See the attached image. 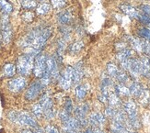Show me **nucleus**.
<instances>
[{
	"instance_id": "nucleus-1",
	"label": "nucleus",
	"mask_w": 150,
	"mask_h": 133,
	"mask_svg": "<svg viewBox=\"0 0 150 133\" xmlns=\"http://www.w3.org/2000/svg\"><path fill=\"white\" fill-rule=\"evenodd\" d=\"M51 35L52 29L49 27H38L24 38V45L30 47L32 51H39L45 45Z\"/></svg>"
},
{
	"instance_id": "nucleus-2",
	"label": "nucleus",
	"mask_w": 150,
	"mask_h": 133,
	"mask_svg": "<svg viewBox=\"0 0 150 133\" xmlns=\"http://www.w3.org/2000/svg\"><path fill=\"white\" fill-rule=\"evenodd\" d=\"M37 51L28 52L19 56L17 61V71L21 75H28L33 69L34 59L37 56Z\"/></svg>"
},
{
	"instance_id": "nucleus-3",
	"label": "nucleus",
	"mask_w": 150,
	"mask_h": 133,
	"mask_svg": "<svg viewBox=\"0 0 150 133\" xmlns=\"http://www.w3.org/2000/svg\"><path fill=\"white\" fill-rule=\"evenodd\" d=\"M8 117L12 122H15L21 126H28V127L31 129H35L39 127V124L36 119L34 118V117L31 116L28 112L10 111L8 113Z\"/></svg>"
},
{
	"instance_id": "nucleus-4",
	"label": "nucleus",
	"mask_w": 150,
	"mask_h": 133,
	"mask_svg": "<svg viewBox=\"0 0 150 133\" xmlns=\"http://www.w3.org/2000/svg\"><path fill=\"white\" fill-rule=\"evenodd\" d=\"M73 79H74V69L71 66H67L64 70L59 78V83L61 87L64 90L69 89L73 85Z\"/></svg>"
},
{
	"instance_id": "nucleus-5",
	"label": "nucleus",
	"mask_w": 150,
	"mask_h": 133,
	"mask_svg": "<svg viewBox=\"0 0 150 133\" xmlns=\"http://www.w3.org/2000/svg\"><path fill=\"white\" fill-rule=\"evenodd\" d=\"M1 36L3 42L8 44L10 42L11 38H12V28L9 22V19L8 15L3 14L2 19H1Z\"/></svg>"
},
{
	"instance_id": "nucleus-6",
	"label": "nucleus",
	"mask_w": 150,
	"mask_h": 133,
	"mask_svg": "<svg viewBox=\"0 0 150 133\" xmlns=\"http://www.w3.org/2000/svg\"><path fill=\"white\" fill-rule=\"evenodd\" d=\"M46 67V56L43 54H38L34 59L33 63V74L36 77L42 78Z\"/></svg>"
},
{
	"instance_id": "nucleus-7",
	"label": "nucleus",
	"mask_w": 150,
	"mask_h": 133,
	"mask_svg": "<svg viewBox=\"0 0 150 133\" xmlns=\"http://www.w3.org/2000/svg\"><path fill=\"white\" fill-rule=\"evenodd\" d=\"M43 87H44V85L41 82H34L33 84H30L27 92H26L25 98L27 99L28 101L34 100V99H36L39 96H40Z\"/></svg>"
},
{
	"instance_id": "nucleus-8",
	"label": "nucleus",
	"mask_w": 150,
	"mask_h": 133,
	"mask_svg": "<svg viewBox=\"0 0 150 133\" xmlns=\"http://www.w3.org/2000/svg\"><path fill=\"white\" fill-rule=\"evenodd\" d=\"M27 84V80L24 77H17L10 80L8 84V89L13 93H18L21 92Z\"/></svg>"
},
{
	"instance_id": "nucleus-9",
	"label": "nucleus",
	"mask_w": 150,
	"mask_h": 133,
	"mask_svg": "<svg viewBox=\"0 0 150 133\" xmlns=\"http://www.w3.org/2000/svg\"><path fill=\"white\" fill-rule=\"evenodd\" d=\"M105 116L100 112H94L92 114H90L88 118V123L91 126H94V128H99L105 123Z\"/></svg>"
},
{
	"instance_id": "nucleus-10",
	"label": "nucleus",
	"mask_w": 150,
	"mask_h": 133,
	"mask_svg": "<svg viewBox=\"0 0 150 133\" xmlns=\"http://www.w3.org/2000/svg\"><path fill=\"white\" fill-rule=\"evenodd\" d=\"M80 128V124L78 123V121L75 118H70L67 122L63 123V130L64 131V133L71 131L77 132Z\"/></svg>"
},
{
	"instance_id": "nucleus-11",
	"label": "nucleus",
	"mask_w": 150,
	"mask_h": 133,
	"mask_svg": "<svg viewBox=\"0 0 150 133\" xmlns=\"http://www.w3.org/2000/svg\"><path fill=\"white\" fill-rule=\"evenodd\" d=\"M123 110L127 114L128 118L137 116V106L132 99H129L123 104Z\"/></svg>"
},
{
	"instance_id": "nucleus-12",
	"label": "nucleus",
	"mask_w": 150,
	"mask_h": 133,
	"mask_svg": "<svg viewBox=\"0 0 150 133\" xmlns=\"http://www.w3.org/2000/svg\"><path fill=\"white\" fill-rule=\"evenodd\" d=\"M141 75L146 78L150 77V59L147 56H143L140 59Z\"/></svg>"
},
{
	"instance_id": "nucleus-13",
	"label": "nucleus",
	"mask_w": 150,
	"mask_h": 133,
	"mask_svg": "<svg viewBox=\"0 0 150 133\" xmlns=\"http://www.w3.org/2000/svg\"><path fill=\"white\" fill-rule=\"evenodd\" d=\"M74 114H75V118L78 121V123L80 124V127H86V126H88V121L86 118L87 114L80 108V106H77L75 109Z\"/></svg>"
},
{
	"instance_id": "nucleus-14",
	"label": "nucleus",
	"mask_w": 150,
	"mask_h": 133,
	"mask_svg": "<svg viewBox=\"0 0 150 133\" xmlns=\"http://www.w3.org/2000/svg\"><path fill=\"white\" fill-rule=\"evenodd\" d=\"M74 69V79H73V84H78L84 75V70H83V63L82 62H79L76 64V66L73 68Z\"/></svg>"
},
{
	"instance_id": "nucleus-15",
	"label": "nucleus",
	"mask_w": 150,
	"mask_h": 133,
	"mask_svg": "<svg viewBox=\"0 0 150 133\" xmlns=\"http://www.w3.org/2000/svg\"><path fill=\"white\" fill-rule=\"evenodd\" d=\"M120 8L123 13H125V14H126L127 16H129L130 18H137V17L139 15V12L136 10L134 6H132L131 5H129V4L121 5Z\"/></svg>"
},
{
	"instance_id": "nucleus-16",
	"label": "nucleus",
	"mask_w": 150,
	"mask_h": 133,
	"mask_svg": "<svg viewBox=\"0 0 150 133\" xmlns=\"http://www.w3.org/2000/svg\"><path fill=\"white\" fill-rule=\"evenodd\" d=\"M73 19V15L69 10H64L58 15V21L63 25L69 24Z\"/></svg>"
},
{
	"instance_id": "nucleus-17",
	"label": "nucleus",
	"mask_w": 150,
	"mask_h": 133,
	"mask_svg": "<svg viewBox=\"0 0 150 133\" xmlns=\"http://www.w3.org/2000/svg\"><path fill=\"white\" fill-rule=\"evenodd\" d=\"M143 90H144V86H143L141 84L137 83V82H134L131 84L129 88L130 91V95H132L133 96L138 98L140 96V95L142 94Z\"/></svg>"
},
{
	"instance_id": "nucleus-18",
	"label": "nucleus",
	"mask_w": 150,
	"mask_h": 133,
	"mask_svg": "<svg viewBox=\"0 0 150 133\" xmlns=\"http://www.w3.org/2000/svg\"><path fill=\"white\" fill-rule=\"evenodd\" d=\"M132 57H133V51L130 49H127V48L119 51L116 54V58L120 63L125 61L127 59L132 58Z\"/></svg>"
},
{
	"instance_id": "nucleus-19",
	"label": "nucleus",
	"mask_w": 150,
	"mask_h": 133,
	"mask_svg": "<svg viewBox=\"0 0 150 133\" xmlns=\"http://www.w3.org/2000/svg\"><path fill=\"white\" fill-rule=\"evenodd\" d=\"M88 93V86L86 84H79L76 87V97L77 100H83Z\"/></svg>"
},
{
	"instance_id": "nucleus-20",
	"label": "nucleus",
	"mask_w": 150,
	"mask_h": 133,
	"mask_svg": "<svg viewBox=\"0 0 150 133\" xmlns=\"http://www.w3.org/2000/svg\"><path fill=\"white\" fill-rule=\"evenodd\" d=\"M115 94L119 97L122 96H130V91L129 88L123 84H118L115 85Z\"/></svg>"
},
{
	"instance_id": "nucleus-21",
	"label": "nucleus",
	"mask_w": 150,
	"mask_h": 133,
	"mask_svg": "<svg viewBox=\"0 0 150 133\" xmlns=\"http://www.w3.org/2000/svg\"><path fill=\"white\" fill-rule=\"evenodd\" d=\"M40 104L42 106L43 110L51 108H54V102H53V100H52V98L47 94H44L42 96L41 100H40Z\"/></svg>"
},
{
	"instance_id": "nucleus-22",
	"label": "nucleus",
	"mask_w": 150,
	"mask_h": 133,
	"mask_svg": "<svg viewBox=\"0 0 150 133\" xmlns=\"http://www.w3.org/2000/svg\"><path fill=\"white\" fill-rule=\"evenodd\" d=\"M108 102H109L110 106H112V108H119V106H122L121 99H120V97L118 96L115 94V93L109 95Z\"/></svg>"
},
{
	"instance_id": "nucleus-23",
	"label": "nucleus",
	"mask_w": 150,
	"mask_h": 133,
	"mask_svg": "<svg viewBox=\"0 0 150 133\" xmlns=\"http://www.w3.org/2000/svg\"><path fill=\"white\" fill-rule=\"evenodd\" d=\"M83 48H84V42H81V41L76 42L69 46L68 52L70 53V54H76V53L80 52Z\"/></svg>"
},
{
	"instance_id": "nucleus-24",
	"label": "nucleus",
	"mask_w": 150,
	"mask_h": 133,
	"mask_svg": "<svg viewBox=\"0 0 150 133\" xmlns=\"http://www.w3.org/2000/svg\"><path fill=\"white\" fill-rule=\"evenodd\" d=\"M0 10L2 11L3 14L9 15L13 11V6L8 0H0Z\"/></svg>"
},
{
	"instance_id": "nucleus-25",
	"label": "nucleus",
	"mask_w": 150,
	"mask_h": 133,
	"mask_svg": "<svg viewBox=\"0 0 150 133\" xmlns=\"http://www.w3.org/2000/svg\"><path fill=\"white\" fill-rule=\"evenodd\" d=\"M138 100H139L140 104L143 105V106H147L148 105V103L150 101V91L148 90V88L144 87V90H143L142 94L138 97Z\"/></svg>"
},
{
	"instance_id": "nucleus-26",
	"label": "nucleus",
	"mask_w": 150,
	"mask_h": 133,
	"mask_svg": "<svg viewBox=\"0 0 150 133\" xmlns=\"http://www.w3.org/2000/svg\"><path fill=\"white\" fill-rule=\"evenodd\" d=\"M3 74L6 77H13L16 74V67L14 64L8 63L4 66L3 68Z\"/></svg>"
},
{
	"instance_id": "nucleus-27",
	"label": "nucleus",
	"mask_w": 150,
	"mask_h": 133,
	"mask_svg": "<svg viewBox=\"0 0 150 133\" xmlns=\"http://www.w3.org/2000/svg\"><path fill=\"white\" fill-rule=\"evenodd\" d=\"M129 42H130V44L132 45V47L136 51L142 52V51H143V41H141V39H139L131 37L129 39Z\"/></svg>"
},
{
	"instance_id": "nucleus-28",
	"label": "nucleus",
	"mask_w": 150,
	"mask_h": 133,
	"mask_svg": "<svg viewBox=\"0 0 150 133\" xmlns=\"http://www.w3.org/2000/svg\"><path fill=\"white\" fill-rule=\"evenodd\" d=\"M119 70L120 69L117 67V65L113 63H109L107 64V72H108V75L110 77L115 78L117 74H118Z\"/></svg>"
},
{
	"instance_id": "nucleus-29",
	"label": "nucleus",
	"mask_w": 150,
	"mask_h": 133,
	"mask_svg": "<svg viewBox=\"0 0 150 133\" xmlns=\"http://www.w3.org/2000/svg\"><path fill=\"white\" fill-rule=\"evenodd\" d=\"M50 11H51V6L47 3H42L37 8V13L41 16L48 14Z\"/></svg>"
},
{
	"instance_id": "nucleus-30",
	"label": "nucleus",
	"mask_w": 150,
	"mask_h": 133,
	"mask_svg": "<svg viewBox=\"0 0 150 133\" xmlns=\"http://www.w3.org/2000/svg\"><path fill=\"white\" fill-rule=\"evenodd\" d=\"M32 113L38 118H41L42 117H43V108L40 103H38L32 106Z\"/></svg>"
},
{
	"instance_id": "nucleus-31",
	"label": "nucleus",
	"mask_w": 150,
	"mask_h": 133,
	"mask_svg": "<svg viewBox=\"0 0 150 133\" xmlns=\"http://www.w3.org/2000/svg\"><path fill=\"white\" fill-rule=\"evenodd\" d=\"M115 79L118 80V81L120 82V84H125V83H126L128 81L129 77H128V75L126 74L125 70H119V72H118V74H117Z\"/></svg>"
},
{
	"instance_id": "nucleus-32",
	"label": "nucleus",
	"mask_w": 150,
	"mask_h": 133,
	"mask_svg": "<svg viewBox=\"0 0 150 133\" xmlns=\"http://www.w3.org/2000/svg\"><path fill=\"white\" fill-rule=\"evenodd\" d=\"M21 6L25 9H33L37 6V2L35 0H22Z\"/></svg>"
},
{
	"instance_id": "nucleus-33",
	"label": "nucleus",
	"mask_w": 150,
	"mask_h": 133,
	"mask_svg": "<svg viewBox=\"0 0 150 133\" xmlns=\"http://www.w3.org/2000/svg\"><path fill=\"white\" fill-rule=\"evenodd\" d=\"M140 37L144 38L146 41L150 42V30L148 28H142L138 30Z\"/></svg>"
},
{
	"instance_id": "nucleus-34",
	"label": "nucleus",
	"mask_w": 150,
	"mask_h": 133,
	"mask_svg": "<svg viewBox=\"0 0 150 133\" xmlns=\"http://www.w3.org/2000/svg\"><path fill=\"white\" fill-rule=\"evenodd\" d=\"M66 111H67L69 114H71L73 111V103H72V99L70 97L66 98V102H64V108Z\"/></svg>"
},
{
	"instance_id": "nucleus-35",
	"label": "nucleus",
	"mask_w": 150,
	"mask_h": 133,
	"mask_svg": "<svg viewBox=\"0 0 150 133\" xmlns=\"http://www.w3.org/2000/svg\"><path fill=\"white\" fill-rule=\"evenodd\" d=\"M112 85V81L109 76H104L101 80V85L100 87H106V88H110V86Z\"/></svg>"
},
{
	"instance_id": "nucleus-36",
	"label": "nucleus",
	"mask_w": 150,
	"mask_h": 133,
	"mask_svg": "<svg viewBox=\"0 0 150 133\" xmlns=\"http://www.w3.org/2000/svg\"><path fill=\"white\" fill-rule=\"evenodd\" d=\"M59 118L61 119L62 123H64L67 122L68 119L71 118V114H69V113L67 111H66L64 109H63L60 113H59Z\"/></svg>"
},
{
	"instance_id": "nucleus-37",
	"label": "nucleus",
	"mask_w": 150,
	"mask_h": 133,
	"mask_svg": "<svg viewBox=\"0 0 150 133\" xmlns=\"http://www.w3.org/2000/svg\"><path fill=\"white\" fill-rule=\"evenodd\" d=\"M33 18H34V14L32 12H30V11H27V12H25L22 14V18L26 22H31Z\"/></svg>"
},
{
	"instance_id": "nucleus-38",
	"label": "nucleus",
	"mask_w": 150,
	"mask_h": 133,
	"mask_svg": "<svg viewBox=\"0 0 150 133\" xmlns=\"http://www.w3.org/2000/svg\"><path fill=\"white\" fill-rule=\"evenodd\" d=\"M142 52L146 53V55L150 56V42L148 41H143V51Z\"/></svg>"
},
{
	"instance_id": "nucleus-39",
	"label": "nucleus",
	"mask_w": 150,
	"mask_h": 133,
	"mask_svg": "<svg viewBox=\"0 0 150 133\" xmlns=\"http://www.w3.org/2000/svg\"><path fill=\"white\" fill-rule=\"evenodd\" d=\"M116 108H112V106H108V108L105 109V115L108 117V118H113L114 117V115H115V113H116Z\"/></svg>"
},
{
	"instance_id": "nucleus-40",
	"label": "nucleus",
	"mask_w": 150,
	"mask_h": 133,
	"mask_svg": "<svg viewBox=\"0 0 150 133\" xmlns=\"http://www.w3.org/2000/svg\"><path fill=\"white\" fill-rule=\"evenodd\" d=\"M51 2L54 8H62L66 5V0H51Z\"/></svg>"
},
{
	"instance_id": "nucleus-41",
	"label": "nucleus",
	"mask_w": 150,
	"mask_h": 133,
	"mask_svg": "<svg viewBox=\"0 0 150 133\" xmlns=\"http://www.w3.org/2000/svg\"><path fill=\"white\" fill-rule=\"evenodd\" d=\"M45 133H59L58 129L53 125H48L45 129Z\"/></svg>"
},
{
	"instance_id": "nucleus-42",
	"label": "nucleus",
	"mask_w": 150,
	"mask_h": 133,
	"mask_svg": "<svg viewBox=\"0 0 150 133\" xmlns=\"http://www.w3.org/2000/svg\"><path fill=\"white\" fill-rule=\"evenodd\" d=\"M32 131H33V133H45L44 129H42L40 128V127L33 129H32Z\"/></svg>"
},
{
	"instance_id": "nucleus-43",
	"label": "nucleus",
	"mask_w": 150,
	"mask_h": 133,
	"mask_svg": "<svg viewBox=\"0 0 150 133\" xmlns=\"http://www.w3.org/2000/svg\"><path fill=\"white\" fill-rule=\"evenodd\" d=\"M21 133H33V131H32L31 129H23V130L21 131Z\"/></svg>"
},
{
	"instance_id": "nucleus-44",
	"label": "nucleus",
	"mask_w": 150,
	"mask_h": 133,
	"mask_svg": "<svg viewBox=\"0 0 150 133\" xmlns=\"http://www.w3.org/2000/svg\"><path fill=\"white\" fill-rule=\"evenodd\" d=\"M83 133H94V132H93V129H89L88 128V129H87L86 130H85Z\"/></svg>"
},
{
	"instance_id": "nucleus-45",
	"label": "nucleus",
	"mask_w": 150,
	"mask_h": 133,
	"mask_svg": "<svg viewBox=\"0 0 150 133\" xmlns=\"http://www.w3.org/2000/svg\"><path fill=\"white\" fill-rule=\"evenodd\" d=\"M1 38H2V36H1V31H0V42H1Z\"/></svg>"
},
{
	"instance_id": "nucleus-46",
	"label": "nucleus",
	"mask_w": 150,
	"mask_h": 133,
	"mask_svg": "<svg viewBox=\"0 0 150 133\" xmlns=\"http://www.w3.org/2000/svg\"><path fill=\"white\" fill-rule=\"evenodd\" d=\"M40 1H43V0H40Z\"/></svg>"
}]
</instances>
